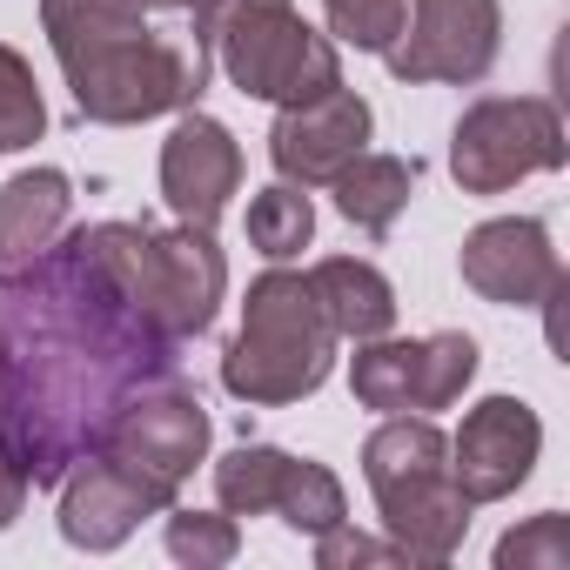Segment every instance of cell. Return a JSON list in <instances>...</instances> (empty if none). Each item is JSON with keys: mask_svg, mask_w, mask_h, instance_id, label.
Wrapping results in <instances>:
<instances>
[{"mask_svg": "<svg viewBox=\"0 0 570 570\" xmlns=\"http://www.w3.org/2000/svg\"><path fill=\"white\" fill-rule=\"evenodd\" d=\"M168 376H181V343L128 303L81 228L0 268V443L35 490L108 450L115 416Z\"/></svg>", "mask_w": 570, "mask_h": 570, "instance_id": "6da1fadb", "label": "cell"}, {"mask_svg": "<svg viewBox=\"0 0 570 570\" xmlns=\"http://www.w3.org/2000/svg\"><path fill=\"white\" fill-rule=\"evenodd\" d=\"M41 28L75 108L101 128L181 115L208 88V48L195 35H155L141 0H41Z\"/></svg>", "mask_w": 570, "mask_h": 570, "instance_id": "7a4b0ae2", "label": "cell"}, {"mask_svg": "<svg viewBox=\"0 0 570 570\" xmlns=\"http://www.w3.org/2000/svg\"><path fill=\"white\" fill-rule=\"evenodd\" d=\"M336 330L309 289V275L296 268H268L248 282L242 303V336L222 356V390L248 410H282L303 403L330 383L336 370Z\"/></svg>", "mask_w": 570, "mask_h": 570, "instance_id": "3957f363", "label": "cell"}, {"mask_svg": "<svg viewBox=\"0 0 570 570\" xmlns=\"http://www.w3.org/2000/svg\"><path fill=\"white\" fill-rule=\"evenodd\" d=\"M195 41L208 48V61H222V75L248 101L303 108L343 88L336 41L296 14V0H208L195 14Z\"/></svg>", "mask_w": 570, "mask_h": 570, "instance_id": "277c9868", "label": "cell"}, {"mask_svg": "<svg viewBox=\"0 0 570 570\" xmlns=\"http://www.w3.org/2000/svg\"><path fill=\"white\" fill-rule=\"evenodd\" d=\"M88 248L101 255V268L128 289V303H141V316L155 330H168L175 343H195L228 289V262L215 248V228H155V222H88L81 228Z\"/></svg>", "mask_w": 570, "mask_h": 570, "instance_id": "5b68a950", "label": "cell"}, {"mask_svg": "<svg viewBox=\"0 0 570 570\" xmlns=\"http://www.w3.org/2000/svg\"><path fill=\"white\" fill-rule=\"evenodd\" d=\"M363 476L383 510L390 543L410 550V563H450L470 530V497L450 476V436L430 416H383V430L363 443Z\"/></svg>", "mask_w": 570, "mask_h": 570, "instance_id": "8992f818", "label": "cell"}, {"mask_svg": "<svg viewBox=\"0 0 570 570\" xmlns=\"http://www.w3.org/2000/svg\"><path fill=\"white\" fill-rule=\"evenodd\" d=\"M550 168H563V121L543 95H490L463 108L450 135V175L463 195H503Z\"/></svg>", "mask_w": 570, "mask_h": 570, "instance_id": "52a82bcc", "label": "cell"}, {"mask_svg": "<svg viewBox=\"0 0 570 570\" xmlns=\"http://www.w3.org/2000/svg\"><path fill=\"white\" fill-rule=\"evenodd\" d=\"M503 48V8L497 0H410L403 35L383 48L390 75L410 88H476L497 68Z\"/></svg>", "mask_w": 570, "mask_h": 570, "instance_id": "ba28073f", "label": "cell"}, {"mask_svg": "<svg viewBox=\"0 0 570 570\" xmlns=\"http://www.w3.org/2000/svg\"><path fill=\"white\" fill-rule=\"evenodd\" d=\"M168 503H175V483L135 470L115 450H95L61 476V537L75 550H121L141 530V517H161Z\"/></svg>", "mask_w": 570, "mask_h": 570, "instance_id": "9c48e42d", "label": "cell"}, {"mask_svg": "<svg viewBox=\"0 0 570 570\" xmlns=\"http://www.w3.org/2000/svg\"><path fill=\"white\" fill-rule=\"evenodd\" d=\"M370 101L356 88H330L303 108H282L275 128H268V161L282 181H296V188H330L363 148H370Z\"/></svg>", "mask_w": 570, "mask_h": 570, "instance_id": "30bf717a", "label": "cell"}, {"mask_svg": "<svg viewBox=\"0 0 570 570\" xmlns=\"http://www.w3.org/2000/svg\"><path fill=\"white\" fill-rule=\"evenodd\" d=\"M463 282L497 303V309H537L557 282H563V262L550 248V228L537 215H497V222H476L463 235V255H456Z\"/></svg>", "mask_w": 570, "mask_h": 570, "instance_id": "8fae6325", "label": "cell"}, {"mask_svg": "<svg viewBox=\"0 0 570 570\" xmlns=\"http://www.w3.org/2000/svg\"><path fill=\"white\" fill-rule=\"evenodd\" d=\"M537 450H543L537 410L517 396H483L463 416V430L450 436V476L470 503H503L537 470Z\"/></svg>", "mask_w": 570, "mask_h": 570, "instance_id": "7c38bea8", "label": "cell"}, {"mask_svg": "<svg viewBox=\"0 0 570 570\" xmlns=\"http://www.w3.org/2000/svg\"><path fill=\"white\" fill-rule=\"evenodd\" d=\"M108 450L128 456L135 470H148V476H161V483L181 490V483L195 476V463L208 456V410H202L195 390H181V376H168V383L141 390V396L115 416Z\"/></svg>", "mask_w": 570, "mask_h": 570, "instance_id": "4fadbf2b", "label": "cell"}, {"mask_svg": "<svg viewBox=\"0 0 570 570\" xmlns=\"http://www.w3.org/2000/svg\"><path fill=\"white\" fill-rule=\"evenodd\" d=\"M235 188H242V148H235V135L215 115L181 108L175 135L161 141V195H168L175 222L215 228L222 208L235 202Z\"/></svg>", "mask_w": 570, "mask_h": 570, "instance_id": "5bb4252c", "label": "cell"}, {"mask_svg": "<svg viewBox=\"0 0 570 570\" xmlns=\"http://www.w3.org/2000/svg\"><path fill=\"white\" fill-rule=\"evenodd\" d=\"M309 289L330 316L336 336L350 343H370V336H390L396 330V289H390V275L363 255H323L309 268Z\"/></svg>", "mask_w": 570, "mask_h": 570, "instance_id": "9a60e30c", "label": "cell"}, {"mask_svg": "<svg viewBox=\"0 0 570 570\" xmlns=\"http://www.w3.org/2000/svg\"><path fill=\"white\" fill-rule=\"evenodd\" d=\"M68 215H75V188L61 168H28L0 188V268L14 262H35L41 248H55L68 235Z\"/></svg>", "mask_w": 570, "mask_h": 570, "instance_id": "2e32d148", "label": "cell"}, {"mask_svg": "<svg viewBox=\"0 0 570 570\" xmlns=\"http://www.w3.org/2000/svg\"><path fill=\"white\" fill-rule=\"evenodd\" d=\"M416 161H403V155H356L330 188H336V208H343V222L350 228H363V235H390L396 228V215L410 208V195H416Z\"/></svg>", "mask_w": 570, "mask_h": 570, "instance_id": "e0dca14e", "label": "cell"}, {"mask_svg": "<svg viewBox=\"0 0 570 570\" xmlns=\"http://www.w3.org/2000/svg\"><path fill=\"white\" fill-rule=\"evenodd\" d=\"M350 390H356V403L376 410V416H403V410L423 416V336H416V343H390V336L356 343Z\"/></svg>", "mask_w": 570, "mask_h": 570, "instance_id": "ac0fdd59", "label": "cell"}, {"mask_svg": "<svg viewBox=\"0 0 570 570\" xmlns=\"http://www.w3.org/2000/svg\"><path fill=\"white\" fill-rule=\"evenodd\" d=\"M289 450L275 443H242L215 463V497L228 517H275V497H282V476H289Z\"/></svg>", "mask_w": 570, "mask_h": 570, "instance_id": "d6986e66", "label": "cell"}, {"mask_svg": "<svg viewBox=\"0 0 570 570\" xmlns=\"http://www.w3.org/2000/svg\"><path fill=\"white\" fill-rule=\"evenodd\" d=\"M309 235H316L309 188L275 181V188H262V195L248 202V242H255V255L289 262V255H303V248H309Z\"/></svg>", "mask_w": 570, "mask_h": 570, "instance_id": "ffe728a7", "label": "cell"}, {"mask_svg": "<svg viewBox=\"0 0 570 570\" xmlns=\"http://www.w3.org/2000/svg\"><path fill=\"white\" fill-rule=\"evenodd\" d=\"M275 517L289 523V530H303V537H323L330 523H343V517H350V503H343V483H336V470H323V463L296 456V463H289V476H282Z\"/></svg>", "mask_w": 570, "mask_h": 570, "instance_id": "44dd1931", "label": "cell"}, {"mask_svg": "<svg viewBox=\"0 0 570 570\" xmlns=\"http://www.w3.org/2000/svg\"><path fill=\"white\" fill-rule=\"evenodd\" d=\"M48 135V101L35 88V68L21 61V48L0 41V155L35 148Z\"/></svg>", "mask_w": 570, "mask_h": 570, "instance_id": "7402d4cb", "label": "cell"}, {"mask_svg": "<svg viewBox=\"0 0 570 570\" xmlns=\"http://www.w3.org/2000/svg\"><path fill=\"white\" fill-rule=\"evenodd\" d=\"M168 517V557L175 563H195V570H222V563H235V550H242V530H235V517L222 510V517H208V510H161Z\"/></svg>", "mask_w": 570, "mask_h": 570, "instance_id": "603a6c76", "label": "cell"}, {"mask_svg": "<svg viewBox=\"0 0 570 570\" xmlns=\"http://www.w3.org/2000/svg\"><path fill=\"white\" fill-rule=\"evenodd\" d=\"M476 343L463 336V330H436V336H423V416L430 410H450L470 383H476Z\"/></svg>", "mask_w": 570, "mask_h": 570, "instance_id": "cb8c5ba5", "label": "cell"}, {"mask_svg": "<svg viewBox=\"0 0 570 570\" xmlns=\"http://www.w3.org/2000/svg\"><path fill=\"white\" fill-rule=\"evenodd\" d=\"M497 570H570V517L543 510L523 530L497 537Z\"/></svg>", "mask_w": 570, "mask_h": 570, "instance_id": "d4e9b609", "label": "cell"}, {"mask_svg": "<svg viewBox=\"0 0 570 570\" xmlns=\"http://www.w3.org/2000/svg\"><path fill=\"white\" fill-rule=\"evenodd\" d=\"M323 8H330L336 41H350L363 55H383L403 35V8H410V0H323Z\"/></svg>", "mask_w": 570, "mask_h": 570, "instance_id": "484cf974", "label": "cell"}, {"mask_svg": "<svg viewBox=\"0 0 570 570\" xmlns=\"http://www.w3.org/2000/svg\"><path fill=\"white\" fill-rule=\"evenodd\" d=\"M316 563H323V570H356V563H410V550H403V543H383V537H363V530H350V523H330V530L316 537Z\"/></svg>", "mask_w": 570, "mask_h": 570, "instance_id": "4316f807", "label": "cell"}, {"mask_svg": "<svg viewBox=\"0 0 570 570\" xmlns=\"http://www.w3.org/2000/svg\"><path fill=\"white\" fill-rule=\"evenodd\" d=\"M28 470H21V456L8 450V443H0V530H14V517L28 510Z\"/></svg>", "mask_w": 570, "mask_h": 570, "instance_id": "83f0119b", "label": "cell"}, {"mask_svg": "<svg viewBox=\"0 0 570 570\" xmlns=\"http://www.w3.org/2000/svg\"><path fill=\"white\" fill-rule=\"evenodd\" d=\"M141 8H148V14H188V21H195L208 0H141Z\"/></svg>", "mask_w": 570, "mask_h": 570, "instance_id": "f1b7e54d", "label": "cell"}]
</instances>
